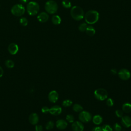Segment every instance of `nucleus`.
Here are the masks:
<instances>
[{
  "instance_id": "1",
  "label": "nucleus",
  "mask_w": 131,
  "mask_h": 131,
  "mask_svg": "<svg viewBox=\"0 0 131 131\" xmlns=\"http://www.w3.org/2000/svg\"><path fill=\"white\" fill-rule=\"evenodd\" d=\"M99 17V13L94 10L88 11L84 15V19L86 23L90 25H92L97 22Z\"/></svg>"
},
{
  "instance_id": "2",
  "label": "nucleus",
  "mask_w": 131,
  "mask_h": 131,
  "mask_svg": "<svg viewBox=\"0 0 131 131\" xmlns=\"http://www.w3.org/2000/svg\"><path fill=\"white\" fill-rule=\"evenodd\" d=\"M70 14L74 19L78 21L81 20L84 17L83 10L81 7L78 6H74L72 7Z\"/></svg>"
},
{
  "instance_id": "3",
  "label": "nucleus",
  "mask_w": 131,
  "mask_h": 131,
  "mask_svg": "<svg viewBox=\"0 0 131 131\" xmlns=\"http://www.w3.org/2000/svg\"><path fill=\"white\" fill-rule=\"evenodd\" d=\"M39 10L38 4L35 2H30L27 5V11L30 15H35Z\"/></svg>"
},
{
  "instance_id": "4",
  "label": "nucleus",
  "mask_w": 131,
  "mask_h": 131,
  "mask_svg": "<svg viewBox=\"0 0 131 131\" xmlns=\"http://www.w3.org/2000/svg\"><path fill=\"white\" fill-rule=\"evenodd\" d=\"M45 8L47 13L49 14H54L57 11L58 5L55 1L50 0L46 3Z\"/></svg>"
},
{
  "instance_id": "5",
  "label": "nucleus",
  "mask_w": 131,
  "mask_h": 131,
  "mask_svg": "<svg viewBox=\"0 0 131 131\" xmlns=\"http://www.w3.org/2000/svg\"><path fill=\"white\" fill-rule=\"evenodd\" d=\"M95 97L98 100L103 101L107 99L108 93L107 91L103 88H99L95 90L94 92Z\"/></svg>"
},
{
  "instance_id": "6",
  "label": "nucleus",
  "mask_w": 131,
  "mask_h": 131,
  "mask_svg": "<svg viewBox=\"0 0 131 131\" xmlns=\"http://www.w3.org/2000/svg\"><path fill=\"white\" fill-rule=\"evenodd\" d=\"M12 14L16 16H21L25 12V7L22 4H15L14 5L11 9Z\"/></svg>"
},
{
  "instance_id": "7",
  "label": "nucleus",
  "mask_w": 131,
  "mask_h": 131,
  "mask_svg": "<svg viewBox=\"0 0 131 131\" xmlns=\"http://www.w3.org/2000/svg\"><path fill=\"white\" fill-rule=\"evenodd\" d=\"M78 118L80 121L81 122L87 123L91 121L92 117L90 112L86 111H82L80 112L78 116Z\"/></svg>"
},
{
  "instance_id": "8",
  "label": "nucleus",
  "mask_w": 131,
  "mask_h": 131,
  "mask_svg": "<svg viewBox=\"0 0 131 131\" xmlns=\"http://www.w3.org/2000/svg\"><path fill=\"white\" fill-rule=\"evenodd\" d=\"M119 77L123 80H127L130 77L131 74L129 71L126 69H122L118 72Z\"/></svg>"
},
{
  "instance_id": "9",
  "label": "nucleus",
  "mask_w": 131,
  "mask_h": 131,
  "mask_svg": "<svg viewBox=\"0 0 131 131\" xmlns=\"http://www.w3.org/2000/svg\"><path fill=\"white\" fill-rule=\"evenodd\" d=\"M59 98L58 93L57 91L53 90L51 91L48 95V99L52 103H55L57 101Z\"/></svg>"
},
{
  "instance_id": "10",
  "label": "nucleus",
  "mask_w": 131,
  "mask_h": 131,
  "mask_svg": "<svg viewBox=\"0 0 131 131\" xmlns=\"http://www.w3.org/2000/svg\"><path fill=\"white\" fill-rule=\"evenodd\" d=\"M72 128L74 131H83L84 125L81 121H74L72 124Z\"/></svg>"
},
{
  "instance_id": "11",
  "label": "nucleus",
  "mask_w": 131,
  "mask_h": 131,
  "mask_svg": "<svg viewBox=\"0 0 131 131\" xmlns=\"http://www.w3.org/2000/svg\"><path fill=\"white\" fill-rule=\"evenodd\" d=\"M62 112V108L59 105H54L49 109V113L54 116H57L60 115Z\"/></svg>"
},
{
  "instance_id": "12",
  "label": "nucleus",
  "mask_w": 131,
  "mask_h": 131,
  "mask_svg": "<svg viewBox=\"0 0 131 131\" xmlns=\"http://www.w3.org/2000/svg\"><path fill=\"white\" fill-rule=\"evenodd\" d=\"M121 124L126 128L131 126V118L128 116H123L121 117Z\"/></svg>"
},
{
  "instance_id": "13",
  "label": "nucleus",
  "mask_w": 131,
  "mask_h": 131,
  "mask_svg": "<svg viewBox=\"0 0 131 131\" xmlns=\"http://www.w3.org/2000/svg\"><path fill=\"white\" fill-rule=\"evenodd\" d=\"M56 126L58 129L60 130H63L67 128L68 126V123L67 121L63 119H59L56 122Z\"/></svg>"
},
{
  "instance_id": "14",
  "label": "nucleus",
  "mask_w": 131,
  "mask_h": 131,
  "mask_svg": "<svg viewBox=\"0 0 131 131\" xmlns=\"http://www.w3.org/2000/svg\"><path fill=\"white\" fill-rule=\"evenodd\" d=\"M8 51L12 55L16 54L18 51V47L15 43H11L8 46Z\"/></svg>"
},
{
  "instance_id": "15",
  "label": "nucleus",
  "mask_w": 131,
  "mask_h": 131,
  "mask_svg": "<svg viewBox=\"0 0 131 131\" xmlns=\"http://www.w3.org/2000/svg\"><path fill=\"white\" fill-rule=\"evenodd\" d=\"M37 18L39 21L41 23H45L49 19V15L45 12H42L38 15Z\"/></svg>"
},
{
  "instance_id": "16",
  "label": "nucleus",
  "mask_w": 131,
  "mask_h": 131,
  "mask_svg": "<svg viewBox=\"0 0 131 131\" xmlns=\"http://www.w3.org/2000/svg\"><path fill=\"white\" fill-rule=\"evenodd\" d=\"M29 120L31 124L33 125L37 124L39 121V117L37 114L36 113H32L30 114L29 117Z\"/></svg>"
},
{
  "instance_id": "17",
  "label": "nucleus",
  "mask_w": 131,
  "mask_h": 131,
  "mask_svg": "<svg viewBox=\"0 0 131 131\" xmlns=\"http://www.w3.org/2000/svg\"><path fill=\"white\" fill-rule=\"evenodd\" d=\"M92 121L94 124L96 125H99L103 121L102 117L99 115H96L94 116L92 118Z\"/></svg>"
},
{
  "instance_id": "18",
  "label": "nucleus",
  "mask_w": 131,
  "mask_h": 131,
  "mask_svg": "<svg viewBox=\"0 0 131 131\" xmlns=\"http://www.w3.org/2000/svg\"><path fill=\"white\" fill-rule=\"evenodd\" d=\"M85 32H86V34L90 36H92L94 35L96 33L95 28H94V27H93L91 25L88 26V27L86 29Z\"/></svg>"
},
{
  "instance_id": "19",
  "label": "nucleus",
  "mask_w": 131,
  "mask_h": 131,
  "mask_svg": "<svg viewBox=\"0 0 131 131\" xmlns=\"http://www.w3.org/2000/svg\"><path fill=\"white\" fill-rule=\"evenodd\" d=\"M122 110L123 112L129 113L131 112V104L128 102L124 103L122 106Z\"/></svg>"
},
{
  "instance_id": "20",
  "label": "nucleus",
  "mask_w": 131,
  "mask_h": 131,
  "mask_svg": "<svg viewBox=\"0 0 131 131\" xmlns=\"http://www.w3.org/2000/svg\"><path fill=\"white\" fill-rule=\"evenodd\" d=\"M52 22L55 25H59L61 21V19L60 17L58 15H54L52 17Z\"/></svg>"
},
{
  "instance_id": "21",
  "label": "nucleus",
  "mask_w": 131,
  "mask_h": 131,
  "mask_svg": "<svg viewBox=\"0 0 131 131\" xmlns=\"http://www.w3.org/2000/svg\"><path fill=\"white\" fill-rule=\"evenodd\" d=\"M73 110L74 112L78 113V112H81V111H83V107L81 105L76 103L73 105Z\"/></svg>"
},
{
  "instance_id": "22",
  "label": "nucleus",
  "mask_w": 131,
  "mask_h": 131,
  "mask_svg": "<svg viewBox=\"0 0 131 131\" xmlns=\"http://www.w3.org/2000/svg\"><path fill=\"white\" fill-rule=\"evenodd\" d=\"M5 65L8 68H13L14 66V62L10 59H7L5 61Z\"/></svg>"
},
{
  "instance_id": "23",
  "label": "nucleus",
  "mask_w": 131,
  "mask_h": 131,
  "mask_svg": "<svg viewBox=\"0 0 131 131\" xmlns=\"http://www.w3.org/2000/svg\"><path fill=\"white\" fill-rule=\"evenodd\" d=\"M88 27L87 24L85 23H83L81 24L78 27V30L81 32H84L86 30V29Z\"/></svg>"
},
{
  "instance_id": "24",
  "label": "nucleus",
  "mask_w": 131,
  "mask_h": 131,
  "mask_svg": "<svg viewBox=\"0 0 131 131\" xmlns=\"http://www.w3.org/2000/svg\"><path fill=\"white\" fill-rule=\"evenodd\" d=\"M61 4L62 6L66 8H69L71 7V3L69 0H63Z\"/></svg>"
},
{
  "instance_id": "25",
  "label": "nucleus",
  "mask_w": 131,
  "mask_h": 131,
  "mask_svg": "<svg viewBox=\"0 0 131 131\" xmlns=\"http://www.w3.org/2000/svg\"><path fill=\"white\" fill-rule=\"evenodd\" d=\"M101 127L102 131H113V128L108 124H104Z\"/></svg>"
},
{
  "instance_id": "26",
  "label": "nucleus",
  "mask_w": 131,
  "mask_h": 131,
  "mask_svg": "<svg viewBox=\"0 0 131 131\" xmlns=\"http://www.w3.org/2000/svg\"><path fill=\"white\" fill-rule=\"evenodd\" d=\"M54 122L52 121H49L46 124V128L47 130H50L54 127Z\"/></svg>"
},
{
  "instance_id": "27",
  "label": "nucleus",
  "mask_w": 131,
  "mask_h": 131,
  "mask_svg": "<svg viewBox=\"0 0 131 131\" xmlns=\"http://www.w3.org/2000/svg\"><path fill=\"white\" fill-rule=\"evenodd\" d=\"M72 103H73V102L71 100L66 99V100H64L62 102V104L64 107H69V106H70L71 105H72Z\"/></svg>"
},
{
  "instance_id": "28",
  "label": "nucleus",
  "mask_w": 131,
  "mask_h": 131,
  "mask_svg": "<svg viewBox=\"0 0 131 131\" xmlns=\"http://www.w3.org/2000/svg\"><path fill=\"white\" fill-rule=\"evenodd\" d=\"M19 23L23 26H26L28 24V21L26 17H23L20 18Z\"/></svg>"
},
{
  "instance_id": "29",
  "label": "nucleus",
  "mask_w": 131,
  "mask_h": 131,
  "mask_svg": "<svg viewBox=\"0 0 131 131\" xmlns=\"http://www.w3.org/2000/svg\"><path fill=\"white\" fill-rule=\"evenodd\" d=\"M74 117L71 114H68L66 116V121L69 123H73L74 122Z\"/></svg>"
},
{
  "instance_id": "30",
  "label": "nucleus",
  "mask_w": 131,
  "mask_h": 131,
  "mask_svg": "<svg viewBox=\"0 0 131 131\" xmlns=\"http://www.w3.org/2000/svg\"><path fill=\"white\" fill-rule=\"evenodd\" d=\"M113 129L115 131H121L122 130V127L120 124L116 123L113 125Z\"/></svg>"
},
{
  "instance_id": "31",
  "label": "nucleus",
  "mask_w": 131,
  "mask_h": 131,
  "mask_svg": "<svg viewBox=\"0 0 131 131\" xmlns=\"http://www.w3.org/2000/svg\"><path fill=\"white\" fill-rule=\"evenodd\" d=\"M106 104L108 106H110V107L113 106L114 105V100L111 98H107L106 101Z\"/></svg>"
},
{
  "instance_id": "32",
  "label": "nucleus",
  "mask_w": 131,
  "mask_h": 131,
  "mask_svg": "<svg viewBox=\"0 0 131 131\" xmlns=\"http://www.w3.org/2000/svg\"><path fill=\"white\" fill-rule=\"evenodd\" d=\"M115 114L118 118H121L123 116V112L121 110H117L115 111Z\"/></svg>"
},
{
  "instance_id": "33",
  "label": "nucleus",
  "mask_w": 131,
  "mask_h": 131,
  "mask_svg": "<svg viewBox=\"0 0 131 131\" xmlns=\"http://www.w3.org/2000/svg\"><path fill=\"white\" fill-rule=\"evenodd\" d=\"M49 108L48 106H45L43 107H42L41 108V112L43 113H47L48 112H49Z\"/></svg>"
},
{
  "instance_id": "34",
  "label": "nucleus",
  "mask_w": 131,
  "mask_h": 131,
  "mask_svg": "<svg viewBox=\"0 0 131 131\" xmlns=\"http://www.w3.org/2000/svg\"><path fill=\"white\" fill-rule=\"evenodd\" d=\"M35 129V131H43V128L41 125H36Z\"/></svg>"
},
{
  "instance_id": "35",
  "label": "nucleus",
  "mask_w": 131,
  "mask_h": 131,
  "mask_svg": "<svg viewBox=\"0 0 131 131\" xmlns=\"http://www.w3.org/2000/svg\"><path fill=\"white\" fill-rule=\"evenodd\" d=\"M92 131H102L101 127L100 126H96L93 128Z\"/></svg>"
},
{
  "instance_id": "36",
  "label": "nucleus",
  "mask_w": 131,
  "mask_h": 131,
  "mask_svg": "<svg viewBox=\"0 0 131 131\" xmlns=\"http://www.w3.org/2000/svg\"><path fill=\"white\" fill-rule=\"evenodd\" d=\"M111 73L113 75H116L117 73V70L116 69H112L111 70Z\"/></svg>"
},
{
  "instance_id": "37",
  "label": "nucleus",
  "mask_w": 131,
  "mask_h": 131,
  "mask_svg": "<svg viewBox=\"0 0 131 131\" xmlns=\"http://www.w3.org/2000/svg\"><path fill=\"white\" fill-rule=\"evenodd\" d=\"M3 74H4L3 69L0 66V77H2V76L3 75Z\"/></svg>"
},
{
  "instance_id": "38",
  "label": "nucleus",
  "mask_w": 131,
  "mask_h": 131,
  "mask_svg": "<svg viewBox=\"0 0 131 131\" xmlns=\"http://www.w3.org/2000/svg\"><path fill=\"white\" fill-rule=\"evenodd\" d=\"M19 1L21 3H23V4H26L27 3L29 0H19Z\"/></svg>"
}]
</instances>
